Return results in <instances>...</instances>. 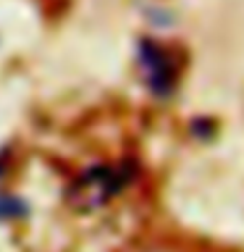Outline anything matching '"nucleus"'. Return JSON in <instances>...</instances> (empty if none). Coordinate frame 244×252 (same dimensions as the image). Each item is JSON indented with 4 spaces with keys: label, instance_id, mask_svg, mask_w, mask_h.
I'll return each instance as SVG.
<instances>
[{
    "label": "nucleus",
    "instance_id": "nucleus-1",
    "mask_svg": "<svg viewBox=\"0 0 244 252\" xmlns=\"http://www.w3.org/2000/svg\"><path fill=\"white\" fill-rule=\"evenodd\" d=\"M142 61H145V71L150 79V87L152 90H165L168 84V63H165L163 50H157L155 45H142Z\"/></svg>",
    "mask_w": 244,
    "mask_h": 252
},
{
    "label": "nucleus",
    "instance_id": "nucleus-2",
    "mask_svg": "<svg viewBox=\"0 0 244 252\" xmlns=\"http://www.w3.org/2000/svg\"><path fill=\"white\" fill-rule=\"evenodd\" d=\"M24 213V205L19 200H13V197H0V218H13Z\"/></svg>",
    "mask_w": 244,
    "mask_h": 252
}]
</instances>
